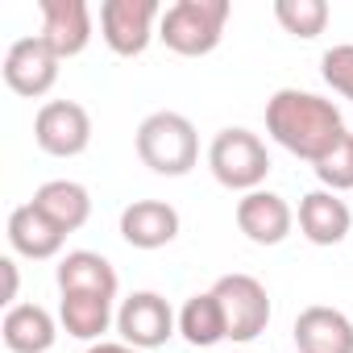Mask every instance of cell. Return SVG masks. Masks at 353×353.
<instances>
[{
    "mask_svg": "<svg viewBox=\"0 0 353 353\" xmlns=\"http://www.w3.org/2000/svg\"><path fill=\"white\" fill-rule=\"evenodd\" d=\"M266 133L291 150L295 158H307L312 166L336 150V141L349 133L341 121V108L316 92H299V88H283L266 100Z\"/></svg>",
    "mask_w": 353,
    "mask_h": 353,
    "instance_id": "1",
    "label": "cell"
},
{
    "mask_svg": "<svg viewBox=\"0 0 353 353\" xmlns=\"http://www.w3.org/2000/svg\"><path fill=\"white\" fill-rule=\"evenodd\" d=\"M137 158L166 179H183L200 162V133L183 112H150L137 125Z\"/></svg>",
    "mask_w": 353,
    "mask_h": 353,
    "instance_id": "2",
    "label": "cell"
},
{
    "mask_svg": "<svg viewBox=\"0 0 353 353\" xmlns=\"http://www.w3.org/2000/svg\"><path fill=\"white\" fill-rule=\"evenodd\" d=\"M229 0H179L170 5L158 21V38L166 42V50L183 54V59H200L212 54L225 38L229 26Z\"/></svg>",
    "mask_w": 353,
    "mask_h": 353,
    "instance_id": "3",
    "label": "cell"
},
{
    "mask_svg": "<svg viewBox=\"0 0 353 353\" xmlns=\"http://www.w3.org/2000/svg\"><path fill=\"white\" fill-rule=\"evenodd\" d=\"M208 166H212L221 188L250 196L270 174V154H266L258 133H250V129H221L212 137V145H208Z\"/></svg>",
    "mask_w": 353,
    "mask_h": 353,
    "instance_id": "4",
    "label": "cell"
},
{
    "mask_svg": "<svg viewBox=\"0 0 353 353\" xmlns=\"http://www.w3.org/2000/svg\"><path fill=\"white\" fill-rule=\"evenodd\" d=\"M216 299L225 307V324H229V341L245 345L258 332H266L270 324V295L254 274H221L216 279Z\"/></svg>",
    "mask_w": 353,
    "mask_h": 353,
    "instance_id": "5",
    "label": "cell"
},
{
    "mask_svg": "<svg viewBox=\"0 0 353 353\" xmlns=\"http://www.w3.org/2000/svg\"><path fill=\"white\" fill-rule=\"evenodd\" d=\"M154 21H162L158 0H104L100 5V34L121 59H137L150 46Z\"/></svg>",
    "mask_w": 353,
    "mask_h": 353,
    "instance_id": "6",
    "label": "cell"
},
{
    "mask_svg": "<svg viewBox=\"0 0 353 353\" xmlns=\"http://www.w3.org/2000/svg\"><path fill=\"white\" fill-rule=\"evenodd\" d=\"M174 328H179V316L170 312V303L158 291H133L117 312V332L125 336V345H133L141 353L166 345L174 336Z\"/></svg>",
    "mask_w": 353,
    "mask_h": 353,
    "instance_id": "7",
    "label": "cell"
},
{
    "mask_svg": "<svg viewBox=\"0 0 353 353\" xmlns=\"http://www.w3.org/2000/svg\"><path fill=\"white\" fill-rule=\"evenodd\" d=\"M34 141L50 154V158H75L92 145V117L83 104L75 100H50L38 108L34 121Z\"/></svg>",
    "mask_w": 353,
    "mask_h": 353,
    "instance_id": "8",
    "label": "cell"
},
{
    "mask_svg": "<svg viewBox=\"0 0 353 353\" xmlns=\"http://www.w3.org/2000/svg\"><path fill=\"white\" fill-rule=\"evenodd\" d=\"M59 54L34 34V38H21V42H13L9 50H5V83L17 92V96H26V100H38V96H46L54 83H59Z\"/></svg>",
    "mask_w": 353,
    "mask_h": 353,
    "instance_id": "9",
    "label": "cell"
},
{
    "mask_svg": "<svg viewBox=\"0 0 353 353\" xmlns=\"http://www.w3.org/2000/svg\"><path fill=\"white\" fill-rule=\"evenodd\" d=\"M42 42L59 59H75L92 42V9L83 0H42Z\"/></svg>",
    "mask_w": 353,
    "mask_h": 353,
    "instance_id": "10",
    "label": "cell"
},
{
    "mask_svg": "<svg viewBox=\"0 0 353 353\" xmlns=\"http://www.w3.org/2000/svg\"><path fill=\"white\" fill-rule=\"evenodd\" d=\"M291 225H295V212L274 192H262L258 188V192H250V196L237 200V229L254 245H279V241H287Z\"/></svg>",
    "mask_w": 353,
    "mask_h": 353,
    "instance_id": "11",
    "label": "cell"
},
{
    "mask_svg": "<svg viewBox=\"0 0 353 353\" xmlns=\"http://www.w3.org/2000/svg\"><path fill=\"white\" fill-rule=\"evenodd\" d=\"M299 353H353V320L336 307L312 303L295 316Z\"/></svg>",
    "mask_w": 353,
    "mask_h": 353,
    "instance_id": "12",
    "label": "cell"
},
{
    "mask_svg": "<svg viewBox=\"0 0 353 353\" xmlns=\"http://www.w3.org/2000/svg\"><path fill=\"white\" fill-rule=\"evenodd\" d=\"M121 237L133 250H162L179 237V212L162 200H133L121 212Z\"/></svg>",
    "mask_w": 353,
    "mask_h": 353,
    "instance_id": "13",
    "label": "cell"
},
{
    "mask_svg": "<svg viewBox=\"0 0 353 353\" xmlns=\"http://www.w3.org/2000/svg\"><path fill=\"white\" fill-rule=\"evenodd\" d=\"M299 229L312 245H336V241L353 237L349 204L336 200V192H307L299 200Z\"/></svg>",
    "mask_w": 353,
    "mask_h": 353,
    "instance_id": "14",
    "label": "cell"
},
{
    "mask_svg": "<svg viewBox=\"0 0 353 353\" xmlns=\"http://www.w3.org/2000/svg\"><path fill=\"white\" fill-rule=\"evenodd\" d=\"M30 204H34L54 229H63V233L83 229L88 216H92V196H88V188L75 183V179H50V183H42Z\"/></svg>",
    "mask_w": 353,
    "mask_h": 353,
    "instance_id": "15",
    "label": "cell"
},
{
    "mask_svg": "<svg viewBox=\"0 0 353 353\" xmlns=\"http://www.w3.org/2000/svg\"><path fill=\"white\" fill-rule=\"evenodd\" d=\"M0 336L13 353H46L59 336L54 328V316L38 303H13L0 320Z\"/></svg>",
    "mask_w": 353,
    "mask_h": 353,
    "instance_id": "16",
    "label": "cell"
},
{
    "mask_svg": "<svg viewBox=\"0 0 353 353\" xmlns=\"http://www.w3.org/2000/svg\"><path fill=\"white\" fill-rule=\"evenodd\" d=\"M63 241H67V233L54 229L34 204H21V208L9 212V245H13L21 258H34V262L54 258V254L63 250Z\"/></svg>",
    "mask_w": 353,
    "mask_h": 353,
    "instance_id": "17",
    "label": "cell"
},
{
    "mask_svg": "<svg viewBox=\"0 0 353 353\" xmlns=\"http://www.w3.org/2000/svg\"><path fill=\"white\" fill-rule=\"evenodd\" d=\"M59 291L63 295H117V270L108 266V258L92 254V250H75L59 262Z\"/></svg>",
    "mask_w": 353,
    "mask_h": 353,
    "instance_id": "18",
    "label": "cell"
},
{
    "mask_svg": "<svg viewBox=\"0 0 353 353\" xmlns=\"http://www.w3.org/2000/svg\"><path fill=\"white\" fill-rule=\"evenodd\" d=\"M179 332L188 345L196 349H212L216 341H229V324H225V307L216 299V291H204V295H192L179 312Z\"/></svg>",
    "mask_w": 353,
    "mask_h": 353,
    "instance_id": "19",
    "label": "cell"
},
{
    "mask_svg": "<svg viewBox=\"0 0 353 353\" xmlns=\"http://www.w3.org/2000/svg\"><path fill=\"white\" fill-rule=\"evenodd\" d=\"M59 320L71 336L79 341H100L112 324V299L104 295H63L59 303Z\"/></svg>",
    "mask_w": 353,
    "mask_h": 353,
    "instance_id": "20",
    "label": "cell"
},
{
    "mask_svg": "<svg viewBox=\"0 0 353 353\" xmlns=\"http://www.w3.org/2000/svg\"><path fill=\"white\" fill-rule=\"evenodd\" d=\"M274 17L291 38L312 42L328 26V5L324 0H274Z\"/></svg>",
    "mask_w": 353,
    "mask_h": 353,
    "instance_id": "21",
    "label": "cell"
},
{
    "mask_svg": "<svg viewBox=\"0 0 353 353\" xmlns=\"http://www.w3.org/2000/svg\"><path fill=\"white\" fill-rule=\"evenodd\" d=\"M316 179L324 183V192H353V133H345L336 150L316 162Z\"/></svg>",
    "mask_w": 353,
    "mask_h": 353,
    "instance_id": "22",
    "label": "cell"
},
{
    "mask_svg": "<svg viewBox=\"0 0 353 353\" xmlns=\"http://www.w3.org/2000/svg\"><path fill=\"white\" fill-rule=\"evenodd\" d=\"M320 75H324V83H328L336 96L353 100V46H332V50H324Z\"/></svg>",
    "mask_w": 353,
    "mask_h": 353,
    "instance_id": "23",
    "label": "cell"
},
{
    "mask_svg": "<svg viewBox=\"0 0 353 353\" xmlns=\"http://www.w3.org/2000/svg\"><path fill=\"white\" fill-rule=\"evenodd\" d=\"M0 270H5V303L13 307V299H17V262L13 258H0Z\"/></svg>",
    "mask_w": 353,
    "mask_h": 353,
    "instance_id": "24",
    "label": "cell"
},
{
    "mask_svg": "<svg viewBox=\"0 0 353 353\" xmlns=\"http://www.w3.org/2000/svg\"><path fill=\"white\" fill-rule=\"evenodd\" d=\"M88 353H141V349H133V345H125V341H96Z\"/></svg>",
    "mask_w": 353,
    "mask_h": 353,
    "instance_id": "25",
    "label": "cell"
}]
</instances>
